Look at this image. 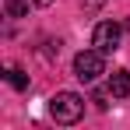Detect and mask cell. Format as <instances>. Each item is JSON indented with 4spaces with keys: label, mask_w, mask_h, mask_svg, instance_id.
Masks as SVG:
<instances>
[{
    "label": "cell",
    "mask_w": 130,
    "mask_h": 130,
    "mask_svg": "<svg viewBox=\"0 0 130 130\" xmlns=\"http://www.w3.org/2000/svg\"><path fill=\"white\" fill-rule=\"evenodd\" d=\"M49 116L56 120V123H77L81 116H85V99L81 95H74V91H56L53 99H49Z\"/></svg>",
    "instance_id": "cell-1"
},
{
    "label": "cell",
    "mask_w": 130,
    "mask_h": 130,
    "mask_svg": "<svg viewBox=\"0 0 130 130\" xmlns=\"http://www.w3.org/2000/svg\"><path fill=\"white\" fill-rule=\"evenodd\" d=\"M102 56H106V53H99V49H81V53L74 56V77L85 81V85H91V81L106 70Z\"/></svg>",
    "instance_id": "cell-2"
},
{
    "label": "cell",
    "mask_w": 130,
    "mask_h": 130,
    "mask_svg": "<svg viewBox=\"0 0 130 130\" xmlns=\"http://www.w3.org/2000/svg\"><path fill=\"white\" fill-rule=\"evenodd\" d=\"M120 35H123V28L116 21H102V25H95L91 46H95L99 53H116V49H120Z\"/></svg>",
    "instance_id": "cell-3"
},
{
    "label": "cell",
    "mask_w": 130,
    "mask_h": 130,
    "mask_svg": "<svg viewBox=\"0 0 130 130\" xmlns=\"http://www.w3.org/2000/svg\"><path fill=\"white\" fill-rule=\"evenodd\" d=\"M109 91H112L116 99H130V70L109 74Z\"/></svg>",
    "instance_id": "cell-4"
},
{
    "label": "cell",
    "mask_w": 130,
    "mask_h": 130,
    "mask_svg": "<svg viewBox=\"0 0 130 130\" xmlns=\"http://www.w3.org/2000/svg\"><path fill=\"white\" fill-rule=\"evenodd\" d=\"M28 4L32 0H4V11H7V18H25L28 14Z\"/></svg>",
    "instance_id": "cell-5"
},
{
    "label": "cell",
    "mask_w": 130,
    "mask_h": 130,
    "mask_svg": "<svg viewBox=\"0 0 130 130\" xmlns=\"http://www.w3.org/2000/svg\"><path fill=\"white\" fill-rule=\"evenodd\" d=\"M7 81L18 88V91H25V88H28V74H25V70H18V67H11V70H7Z\"/></svg>",
    "instance_id": "cell-6"
},
{
    "label": "cell",
    "mask_w": 130,
    "mask_h": 130,
    "mask_svg": "<svg viewBox=\"0 0 130 130\" xmlns=\"http://www.w3.org/2000/svg\"><path fill=\"white\" fill-rule=\"evenodd\" d=\"M81 4H85V7H102L106 0H81Z\"/></svg>",
    "instance_id": "cell-7"
},
{
    "label": "cell",
    "mask_w": 130,
    "mask_h": 130,
    "mask_svg": "<svg viewBox=\"0 0 130 130\" xmlns=\"http://www.w3.org/2000/svg\"><path fill=\"white\" fill-rule=\"evenodd\" d=\"M32 4H35V7H49L53 0H32Z\"/></svg>",
    "instance_id": "cell-8"
}]
</instances>
